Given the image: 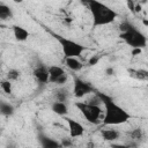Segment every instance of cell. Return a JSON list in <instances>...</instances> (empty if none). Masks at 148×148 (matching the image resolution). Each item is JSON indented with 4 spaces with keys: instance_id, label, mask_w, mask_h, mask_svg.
I'll list each match as a JSON object with an SVG mask.
<instances>
[{
    "instance_id": "1",
    "label": "cell",
    "mask_w": 148,
    "mask_h": 148,
    "mask_svg": "<svg viewBox=\"0 0 148 148\" xmlns=\"http://www.w3.org/2000/svg\"><path fill=\"white\" fill-rule=\"evenodd\" d=\"M97 96L99 97L101 103L105 108L103 116L104 125H121L131 118V114L124 108L118 105L111 96L103 92H97Z\"/></svg>"
},
{
    "instance_id": "2",
    "label": "cell",
    "mask_w": 148,
    "mask_h": 148,
    "mask_svg": "<svg viewBox=\"0 0 148 148\" xmlns=\"http://www.w3.org/2000/svg\"><path fill=\"white\" fill-rule=\"evenodd\" d=\"M91 16H92V27H102L108 25L111 22H113L117 18V13L111 9L105 3L98 1V0H89L87 3Z\"/></svg>"
},
{
    "instance_id": "3",
    "label": "cell",
    "mask_w": 148,
    "mask_h": 148,
    "mask_svg": "<svg viewBox=\"0 0 148 148\" xmlns=\"http://www.w3.org/2000/svg\"><path fill=\"white\" fill-rule=\"evenodd\" d=\"M51 35L58 40V43L60 44L61 46V50H62V53L65 56V58H68V57H80L82 54V52L86 50V46H83L82 44L73 40V39H69V38H66L61 35H58V34H54L51 31Z\"/></svg>"
},
{
    "instance_id": "4",
    "label": "cell",
    "mask_w": 148,
    "mask_h": 148,
    "mask_svg": "<svg viewBox=\"0 0 148 148\" xmlns=\"http://www.w3.org/2000/svg\"><path fill=\"white\" fill-rule=\"evenodd\" d=\"M75 106L83 114V117L91 124H99L102 118V108L99 104H91L88 102H76Z\"/></svg>"
},
{
    "instance_id": "5",
    "label": "cell",
    "mask_w": 148,
    "mask_h": 148,
    "mask_svg": "<svg viewBox=\"0 0 148 148\" xmlns=\"http://www.w3.org/2000/svg\"><path fill=\"white\" fill-rule=\"evenodd\" d=\"M120 39H123L127 45L132 46V47H140V49H145L147 45V38L146 36L138 30L134 25L128 29L127 31L120 32L119 34Z\"/></svg>"
},
{
    "instance_id": "6",
    "label": "cell",
    "mask_w": 148,
    "mask_h": 148,
    "mask_svg": "<svg viewBox=\"0 0 148 148\" xmlns=\"http://www.w3.org/2000/svg\"><path fill=\"white\" fill-rule=\"evenodd\" d=\"M95 89L94 87L89 83V82H86L79 77L74 79V86H73V94L76 98H81L90 92H92Z\"/></svg>"
},
{
    "instance_id": "7",
    "label": "cell",
    "mask_w": 148,
    "mask_h": 148,
    "mask_svg": "<svg viewBox=\"0 0 148 148\" xmlns=\"http://www.w3.org/2000/svg\"><path fill=\"white\" fill-rule=\"evenodd\" d=\"M65 117V120L67 121L68 124V130H69V135L71 138H79V136H82L83 133H84V127L76 120L69 118V117Z\"/></svg>"
},
{
    "instance_id": "8",
    "label": "cell",
    "mask_w": 148,
    "mask_h": 148,
    "mask_svg": "<svg viewBox=\"0 0 148 148\" xmlns=\"http://www.w3.org/2000/svg\"><path fill=\"white\" fill-rule=\"evenodd\" d=\"M32 75L34 77L42 84H45L49 82V71H47V67H45L44 65H39L37 66L34 72H32Z\"/></svg>"
},
{
    "instance_id": "9",
    "label": "cell",
    "mask_w": 148,
    "mask_h": 148,
    "mask_svg": "<svg viewBox=\"0 0 148 148\" xmlns=\"http://www.w3.org/2000/svg\"><path fill=\"white\" fill-rule=\"evenodd\" d=\"M38 140H39L40 146L44 147V148H60L61 147L60 142H58L57 140L45 135L44 133H39L38 134Z\"/></svg>"
},
{
    "instance_id": "10",
    "label": "cell",
    "mask_w": 148,
    "mask_h": 148,
    "mask_svg": "<svg viewBox=\"0 0 148 148\" xmlns=\"http://www.w3.org/2000/svg\"><path fill=\"white\" fill-rule=\"evenodd\" d=\"M12 29H13V34H14V37H15L16 40L24 42V40L28 39L29 31L27 29H24L23 27H21V25H13Z\"/></svg>"
},
{
    "instance_id": "11",
    "label": "cell",
    "mask_w": 148,
    "mask_h": 148,
    "mask_svg": "<svg viewBox=\"0 0 148 148\" xmlns=\"http://www.w3.org/2000/svg\"><path fill=\"white\" fill-rule=\"evenodd\" d=\"M51 110L56 113V114H58V116H66L67 114V112H68V106H67V104L65 103V102H60V101H56V102H53L52 103V105H51Z\"/></svg>"
},
{
    "instance_id": "12",
    "label": "cell",
    "mask_w": 148,
    "mask_h": 148,
    "mask_svg": "<svg viewBox=\"0 0 148 148\" xmlns=\"http://www.w3.org/2000/svg\"><path fill=\"white\" fill-rule=\"evenodd\" d=\"M47 71H49V82L51 83H54V81L65 73L64 68H61L60 66H50L47 67Z\"/></svg>"
},
{
    "instance_id": "13",
    "label": "cell",
    "mask_w": 148,
    "mask_h": 148,
    "mask_svg": "<svg viewBox=\"0 0 148 148\" xmlns=\"http://www.w3.org/2000/svg\"><path fill=\"white\" fill-rule=\"evenodd\" d=\"M101 134L105 141H114L120 135V133L113 128H103V130H101Z\"/></svg>"
},
{
    "instance_id": "14",
    "label": "cell",
    "mask_w": 148,
    "mask_h": 148,
    "mask_svg": "<svg viewBox=\"0 0 148 148\" xmlns=\"http://www.w3.org/2000/svg\"><path fill=\"white\" fill-rule=\"evenodd\" d=\"M65 62H66V66H67L69 69L74 71V72H77V71L82 69V67H83V64H82L77 58H75V57L65 58Z\"/></svg>"
},
{
    "instance_id": "15",
    "label": "cell",
    "mask_w": 148,
    "mask_h": 148,
    "mask_svg": "<svg viewBox=\"0 0 148 148\" xmlns=\"http://www.w3.org/2000/svg\"><path fill=\"white\" fill-rule=\"evenodd\" d=\"M14 106L7 102H3V101H0V114L2 116H6V117H9L14 113Z\"/></svg>"
},
{
    "instance_id": "16",
    "label": "cell",
    "mask_w": 148,
    "mask_h": 148,
    "mask_svg": "<svg viewBox=\"0 0 148 148\" xmlns=\"http://www.w3.org/2000/svg\"><path fill=\"white\" fill-rule=\"evenodd\" d=\"M13 16L12 8L6 3L0 2V20H8Z\"/></svg>"
},
{
    "instance_id": "17",
    "label": "cell",
    "mask_w": 148,
    "mask_h": 148,
    "mask_svg": "<svg viewBox=\"0 0 148 148\" xmlns=\"http://www.w3.org/2000/svg\"><path fill=\"white\" fill-rule=\"evenodd\" d=\"M68 96H69V92H68V90L65 89V88L59 89V90L57 91V94H56L57 101H60V102H66L67 98H68Z\"/></svg>"
},
{
    "instance_id": "18",
    "label": "cell",
    "mask_w": 148,
    "mask_h": 148,
    "mask_svg": "<svg viewBox=\"0 0 148 148\" xmlns=\"http://www.w3.org/2000/svg\"><path fill=\"white\" fill-rule=\"evenodd\" d=\"M20 74H21V72H20L18 69L12 68V69H9L8 73H7V80H9V81H16V80L20 77Z\"/></svg>"
},
{
    "instance_id": "19",
    "label": "cell",
    "mask_w": 148,
    "mask_h": 148,
    "mask_svg": "<svg viewBox=\"0 0 148 148\" xmlns=\"http://www.w3.org/2000/svg\"><path fill=\"white\" fill-rule=\"evenodd\" d=\"M0 88L6 92V94H12V82L9 80H3L0 82Z\"/></svg>"
},
{
    "instance_id": "20",
    "label": "cell",
    "mask_w": 148,
    "mask_h": 148,
    "mask_svg": "<svg viewBox=\"0 0 148 148\" xmlns=\"http://www.w3.org/2000/svg\"><path fill=\"white\" fill-rule=\"evenodd\" d=\"M132 27H133L132 23H130L128 21H124L123 23H120V25H119V30H120V32H124V31H127L128 29H131Z\"/></svg>"
},
{
    "instance_id": "21",
    "label": "cell",
    "mask_w": 148,
    "mask_h": 148,
    "mask_svg": "<svg viewBox=\"0 0 148 148\" xmlns=\"http://www.w3.org/2000/svg\"><path fill=\"white\" fill-rule=\"evenodd\" d=\"M67 80H68V76H67V73L65 72L62 75H60V76L54 81V83H57V84L61 86V84H65V83L67 82Z\"/></svg>"
},
{
    "instance_id": "22",
    "label": "cell",
    "mask_w": 148,
    "mask_h": 148,
    "mask_svg": "<svg viewBox=\"0 0 148 148\" xmlns=\"http://www.w3.org/2000/svg\"><path fill=\"white\" fill-rule=\"evenodd\" d=\"M98 60H99V57H97V56H92V57L89 59L88 65H89V66H95V65L98 62Z\"/></svg>"
},
{
    "instance_id": "23",
    "label": "cell",
    "mask_w": 148,
    "mask_h": 148,
    "mask_svg": "<svg viewBox=\"0 0 148 148\" xmlns=\"http://www.w3.org/2000/svg\"><path fill=\"white\" fill-rule=\"evenodd\" d=\"M142 52V49H140V47H132V56H139L140 53Z\"/></svg>"
},
{
    "instance_id": "24",
    "label": "cell",
    "mask_w": 148,
    "mask_h": 148,
    "mask_svg": "<svg viewBox=\"0 0 148 148\" xmlns=\"http://www.w3.org/2000/svg\"><path fill=\"white\" fill-rule=\"evenodd\" d=\"M132 135H133L134 139H140L142 134H141V131H140V130H135V131L132 133Z\"/></svg>"
},
{
    "instance_id": "25",
    "label": "cell",
    "mask_w": 148,
    "mask_h": 148,
    "mask_svg": "<svg viewBox=\"0 0 148 148\" xmlns=\"http://www.w3.org/2000/svg\"><path fill=\"white\" fill-rule=\"evenodd\" d=\"M127 6H128V8L131 9L132 13H135L134 12V2H133V0H127Z\"/></svg>"
},
{
    "instance_id": "26",
    "label": "cell",
    "mask_w": 148,
    "mask_h": 148,
    "mask_svg": "<svg viewBox=\"0 0 148 148\" xmlns=\"http://www.w3.org/2000/svg\"><path fill=\"white\" fill-rule=\"evenodd\" d=\"M61 143V147H68V146H72V142L69 141V140H62V142H60Z\"/></svg>"
},
{
    "instance_id": "27",
    "label": "cell",
    "mask_w": 148,
    "mask_h": 148,
    "mask_svg": "<svg viewBox=\"0 0 148 148\" xmlns=\"http://www.w3.org/2000/svg\"><path fill=\"white\" fill-rule=\"evenodd\" d=\"M105 73H106V75H113L114 74V69L112 67H108L105 69Z\"/></svg>"
},
{
    "instance_id": "28",
    "label": "cell",
    "mask_w": 148,
    "mask_h": 148,
    "mask_svg": "<svg viewBox=\"0 0 148 148\" xmlns=\"http://www.w3.org/2000/svg\"><path fill=\"white\" fill-rule=\"evenodd\" d=\"M15 3H21V2H23V0H13Z\"/></svg>"
},
{
    "instance_id": "29",
    "label": "cell",
    "mask_w": 148,
    "mask_h": 148,
    "mask_svg": "<svg viewBox=\"0 0 148 148\" xmlns=\"http://www.w3.org/2000/svg\"><path fill=\"white\" fill-rule=\"evenodd\" d=\"M80 1H81V2H83V3H86V5H87V3H88V1H89V0H80Z\"/></svg>"
},
{
    "instance_id": "30",
    "label": "cell",
    "mask_w": 148,
    "mask_h": 148,
    "mask_svg": "<svg viewBox=\"0 0 148 148\" xmlns=\"http://www.w3.org/2000/svg\"><path fill=\"white\" fill-rule=\"evenodd\" d=\"M143 24H145V25H148V22H147V20H143Z\"/></svg>"
}]
</instances>
